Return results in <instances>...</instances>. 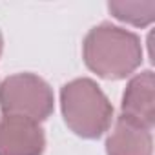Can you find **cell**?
<instances>
[{"label":"cell","mask_w":155,"mask_h":155,"mask_svg":"<svg viewBox=\"0 0 155 155\" xmlns=\"http://www.w3.org/2000/svg\"><path fill=\"white\" fill-rule=\"evenodd\" d=\"M82 58L88 69L101 79L120 81L142 64V44L133 31L102 22L84 37Z\"/></svg>","instance_id":"cell-1"},{"label":"cell","mask_w":155,"mask_h":155,"mask_svg":"<svg viewBox=\"0 0 155 155\" xmlns=\"http://www.w3.org/2000/svg\"><path fill=\"white\" fill-rule=\"evenodd\" d=\"M60 110L66 126L82 139L102 137L113 122V106L101 86L86 77L73 79L60 90Z\"/></svg>","instance_id":"cell-2"},{"label":"cell","mask_w":155,"mask_h":155,"mask_svg":"<svg viewBox=\"0 0 155 155\" xmlns=\"http://www.w3.org/2000/svg\"><path fill=\"white\" fill-rule=\"evenodd\" d=\"M2 115H18L35 122L46 120L55 110L51 86L35 73H15L0 84Z\"/></svg>","instance_id":"cell-3"},{"label":"cell","mask_w":155,"mask_h":155,"mask_svg":"<svg viewBox=\"0 0 155 155\" xmlns=\"http://www.w3.org/2000/svg\"><path fill=\"white\" fill-rule=\"evenodd\" d=\"M46 135L40 122L18 115L0 117V155H44Z\"/></svg>","instance_id":"cell-4"},{"label":"cell","mask_w":155,"mask_h":155,"mask_svg":"<svg viewBox=\"0 0 155 155\" xmlns=\"http://www.w3.org/2000/svg\"><path fill=\"white\" fill-rule=\"evenodd\" d=\"M120 115L150 130L153 128L155 124V77L151 69H144L128 81L124 93H122Z\"/></svg>","instance_id":"cell-5"},{"label":"cell","mask_w":155,"mask_h":155,"mask_svg":"<svg viewBox=\"0 0 155 155\" xmlns=\"http://www.w3.org/2000/svg\"><path fill=\"white\" fill-rule=\"evenodd\" d=\"M108 155H153V137L151 130L119 115L108 139H106Z\"/></svg>","instance_id":"cell-6"},{"label":"cell","mask_w":155,"mask_h":155,"mask_svg":"<svg viewBox=\"0 0 155 155\" xmlns=\"http://www.w3.org/2000/svg\"><path fill=\"white\" fill-rule=\"evenodd\" d=\"M110 13L130 26L135 28H146L155 20V2H124V0H111L108 2Z\"/></svg>","instance_id":"cell-7"},{"label":"cell","mask_w":155,"mask_h":155,"mask_svg":"<svg viewBox=\"0 0 155 155\" xmlns=\"http://www.w3.org/2000/svg\"><path fill=\"white\" fill-rule=\"evenodd\" d=\"M2 51H4V37H2V31H0V57H2Z\"/></svg>","instance_id":"cell-8"}]
</instances>
